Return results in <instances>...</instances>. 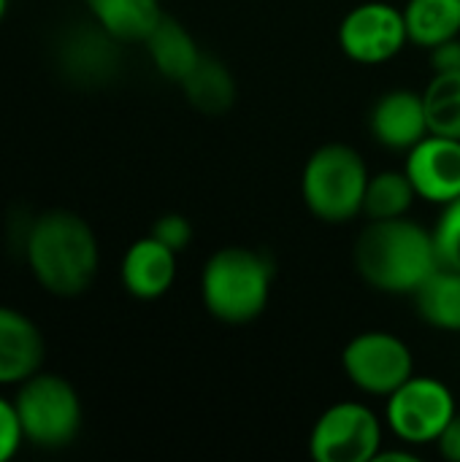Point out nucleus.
I'll return each mask as SVG.
<instances>
[{
  "label": "nucleus",
  "mask_w": 460,
  "mask_h": 462,
  "mask_svg": "<svg viewBox=\"0 0 460 462\" xmlns=\"http://www.w3.org/2000/svg\"><path fill=\"white\" fill-rule=\"evenodd\" d=\"M352 260L361 279L385 295H415L442 265L434 230L409 217L371 219L355 241Z\"/></svg>",
  "instance_id": "obj_1"
},
{
  "label": "nucleus",
  "mask_w": 460,
  "mask_h": 462,
  "mask_svg": "<svg viewBox=\"0 0 460 462\" xmlns=\"http://www.w3.org/2000/svg\"><path fill=\"white\" fill-rule=\"evenodd\" d=\"M95 24L114 41H146L163 19L157 0H87Z\"/></svg>",
  "instance_id": "obj_14"
},
{
  "label": "nucleus",
  "mask_w": 460,
  "mask_h": 462,
  "mask_svg": "<svg viewBox=\"0 0 460 462\" xmlns=\"http://www.w3.org/2000/svg\"><path fill=\"white\" fill-rule=\"evenodd\" d=\"M369 130L374 141L393 152H409L426 135H431L423 92L390 89L377 97L369 111Z\"/></svg>",
  "instance_id": "obj_11"
},
{
  "label": "nucleus",
  "mask_w": 460,
  "mask_h": 462,
  "mask_svg": "<svg viewBox=\"0 0 460 462\" xmlns=\"http://www.w3.org/2000/svg\"><path fill=\"white\" fill-rule=\"evenodd\" d=\"M24 441L41 449H62L81 430V401L57 374H33L14 398Z\"/></svg>",
  "instance_id": "obj_5"
},
{
  "label": "nucleus",
  "mask_w": 460,
  "mask_h": 462,
  "mask_svg": "<svg viewBox=\"0 0 460 462\" xmlns=\"http://www.w3.org/2000/svg\"><path fill=\"white\" fill-rule=\"evenodd\" d=\"M24 260L35 282L57 298H76L98 276L100 249L92 227L70 211H46L24 233Z\"/></svg>",
  "instance_id": "obj_2"
},
{
  "label": "nucleus",
  "mask_w": 460,
  "mask_h": 462,
  "mask_svg": "<svg viewBox=\"0 0 460 462\" xmlns=\"http://www.w3.org/2000/svg\"><path fill=\"white\" fill-rule=\"evenodd\" d=\"M22 441H24V433L19 425L16 406H14V401L0 398V462L11 460L19 452Z\"/></svg>",
  "instance_id": "obj_23"
},
{
  "label": "nucleus",
  "mask_w": 460,
  "mask_h": 462,
  "mask_svg": "<svg viewBox=\"0 0 460 462\" xmlns=\"http://www.w3.org/2000/svg\"><path fill=\"white\" fill-rule=\"evenodd\" d=\"M122 284L138 300L163 298L176 279V252L155 236L138 238L122 257Z\"/></svg>",
  "instance_id": "obj_12"
},
{
  "label": "nucleus",
  "mask_w": 460,
  "mask_h": 462,
  "mask_svg": "<svg viewBox=\"0 0 460 462\" xmlns=\"http://www.w3.org/2000/svg\"><path fill=\"white\" fill-rule=\"evenodd\" d=\"M344 376L366 395L388 398L415 376V355L388 330L358 333L342 352Z\"/></svg>",
  "instance_id": "obj_8"
},
{
  "label": "nucleus",
  "mask_w": 460,
  "mask_h": 462,
  "mask_svg": "<svg viewBox=\"0 0 460 462\" xmlns=\"http://www.w3.org/2000/svg\"><path fill=\"white\" fill-rule=\"evenodd\" d=\"M412 298L426 325L460 333V271L439 265Z\"/></svg>",
  "instance_id": "obj_16"
},
{
  "label": "nucleus",
  "mask_w": 460,
  "mask_h": 462,
  "mask_svg": "<svg viewBox=\"0 0 460 462\" xmlns=\"http://www.w3.org/2000/svg\"><path fill=\"white\" fill-rule=\"evenodd\" d=\"M382 444L380 417L358 401L328 406L309 433V455L317 462H374Z\"/></svg>",
  "instance_id": "obj_7"
},
{
  "label": "nucleus",
  "mask_w": 460,
  "mask_h": 462,
  "mask_svg": "<svg viewBox=\"0 0 460 462\" xmlns=\"http://www.w3.org/2000/svg\"><path fill=\"white\" fill-rule=\"evenodd\" d=\"M428 62L434 73H453L460 70V38L445 41L434 49H428Z\"/></svg>",
  "instance_id": "obj_24"
},
{
  "label": "nucleus",
  "mask_w": 460,
  "mask_h": 462,
  "mask_svg": "<svg viewBox=\"0 0 460 462\" xmlns=\"http://www.w3.org/2000/svg\"><path fill=\"white\" fill-rule=\"evenodd\" d=\"M160 244H165L168 249H174L176 254L184 252L192 241V225L190 219H184L182 214H165L152 225V233Z\"/></svg>",
  "instance_id": "obj_22"
},
{
  "label": "nucleus",
  "mask_w": 460,
  "mask_h": 462,
  "mask_svg": "<svg viewBox=\"0 0 460 462\" xmlns=\"http://www.w3.org/2000/svg\"><path fill=\"white\" fill-rule=\"evenodd\" d=\"M409 43L404 8L369 0L350 8L339 24V49L358 65H382Z\"/></svg>",
  "instance_id": "obj_9"
},
{
  "label": "nucleus",
  "mask_w": 460,
  "mask_h": 462,
  "mask_svg": "<svg viewBox=\"0 0 460 462\" xmlns=\"http://www.w3.org/2000/svg\"><path fill=\"white\" fill-rule=\"evenodd\" d=\"M271 282L274 265L263 252L225 246L203 265L201 298L214 319L225 325H247L266 311Z\"/></svg>",
  "instance_id": "obj_3"
},
{
  "label": "nucleus",
  "mask_w": 460,
  "mask_h": 462,
  "mask_svg": "<svg viewBox=\"0 0 460 462\" xmlns=\"http://www.w3.org/2000/svg\"><path fill=\"white\" fill-rule=\"evenodd\" d=\"M423 100L431 133L460 138V70L434 73L423 89Z\"/></svg>",
  "instance_id": "obj_20"
},
{
  "label": "nucleus",
  "mask_w": 460,
  "mask_h": 462,
  "mask_svg": "<svg viewBox=\"0 0 460 462\" xmlns=\"http://www.w3.org/2000/svg\"><path fill=\"white\" fill-rule=\"evenodd\" d=\"M149 49V57L155 62V68L171 79V81H184L190 76V70L201 62V49L195 43V38L174 19L163 16L157 22V27L149 32V38L144 41Z\"/></svg>",
  "instance_id": "obj_15"
},
{
  "label": "nucleus",
  "mask_w": 460,
  "mask_h": 462,
  "mask_svg": "<svg viewBox=\"0 0 460 462\" xmlns=\"http://www.w3.org/2000/svg\"><path fill=\"white\" fill-rule=\"evenodd\" d=\"M458 414L453 390L437 376H412L388 395L385 422L407 447L437 444L450 420Z\"/></svg>",
  "instance_id": "obj_6"
},
{
  "label": "nucleus",
  "mask_w": 460,
  "mask_h": 462,
  "mask_svg": "<svg viewBox=\"0 0 460 462\" xmlns=\"http://www.w3.org/2000/svg\"><path fill=\"white\" fill-rule=\"evenodd\" d=\"M415 200H418V192L407 171H382L369 179L363 214L369 219H399V217H407Z\"/></svg>",
  "instance_id": "obj_19"
},
{
  "label": "nucleus",
  "mask_w": 460,
  "mask_h": 462,
  "mask_svg": "<svg viewBox=\"0 0 460 462\" xmlns=\"http://www.w3.org/2000/svg\"><path fill=\"white\" fill-rule=\"evenodd\" d=\"M43 363L38 325L16 309L0 306V384H22Z\"/></svg>",
  "instance_id": "obj_13"
},
{
  "label": "nucleus",
  "mask_w": 460,
  "mask_h": 462,
  "mask_svg": "<svg viewBox=\"0 0 460 462\" xmlns=\"http://www.w3.org/2000/svg\"><path fill=\"white\" fill-rule=\"evenodd\" d=\"M5 3H8V0H0V19H3V14H5Z\"/></svg>",
  "instance_id": "obj_26"
},
{
  "label": "nucleus",
  "mask_w": 460,
  "mask_h": 462,
  "mask_svg": "<svg viewBox=\"0 0 460 462\" xmlns=\"http://www.w3.org/2000/svg\"><path fill=\"white\" fill-rule=\"evenodd\" d=\"M439 452L442 457L450 462H460V411L450 420V425L445 428V433L439 436Z\"/></svg>",
  "instance_id": "obj_25"
},
{
  "label": "nucleus",
  "mask_w": 460,
  "mask_h": 462,
  "mask_svg": "<svg viewBox=\"0 0 460 462\" xmlns=\"http://www.w3.org/2000/svg\"><path fill=\"white\" fill-rule=\"evenodd\" d=\"M434 241H437L439 263L453 271H460V198L442 206L439 222L434 227Z\"/></svg>",
  "instance_id": "obj_21"
},
{
  "label": "nucleus",
  "mask_w": 460,
  "mask_h": 462,
  "mask_svg": "<svg viewBox=\"0 0 460 462\" xmlns=\"http://www.w3.org/2000/svg\"><path fill=\"white\" fill-rule=\"evenodd\" d=\"M404 22L409 43L434 49L460 38V0H407Z\"/></svg>",
  "instance_id": "obj_17"
},
{
  "label": "nucleus",
  "mask_w": 460,
  "mask_h": 462,
  "mask_svg": "<svg viewBox=\"0 0 460 462\" xmlns=\"http://www.w3.org/2000/svg\"><path fill=\"white\" fill-rule=\"evenodd\" d=\"M182 87L192 108H198L201 114H211V116L228 111L236 97V81L230 70L214 57H201V62L190 70Z\"/></svg>",
  "instance_id": "obj_18"
},
{
  "label": "nucleus",
  "mask_w": 460,
  "mask_h": 462,
  "mask_svg": "<svg viewBox=\"0 0 460 462\" xmlns=\"http://www.w3.org/2000/svg\"><path fill=\"white\" fill-rule=\"evenodd\" d=\"M404 171L420 200L447 206L460 198V138L426 135L407 152Z\"/></svg>",
  "instance_id": "obj_10"
},
{
  "label": "nucleus",
  "mask_w": 460,
  "mask_h": 462,
  "mask_svg": "<svg viewBox=\"0 0 460 462\" xmlns=\"http://www.w3.org/2000/svg\"><path fill=\"white\" fill-rule=\"evenodd\" d=\"M369 168L358 149L347 143H325L304 165L301 195L306 208L328 225H342L363 214Z\"/></svg>",
  "instance_id": "obj_4"
}]
</instances>
